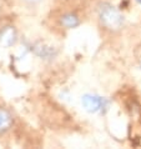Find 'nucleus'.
<instances>
[{"mask_svg": "<svg viewBox=\"0 0 141 149\" xmlns=\"http://www.w3.org/2000/svg\"><path fill=\"white\" fill-rule=\"evenodd\" d=\"M61 24H63V26L68 29H73L80 24V20H79V18L75 14H65L61 18Z\"/></svg>", "mask_w": 141, "mask_h": 149, "instance_id": "obj_5", "label": "nucleus"}, {"mask_svg": "<svg viewBox=\"0 0 141 149\" xmlns=\"http://www.w3.org/2000/svg\"><path fill=\"white\" fill-rule=\"evenodd\" d=\"M81 104L84 107L85 110H88L89 113H97L102 108H105L106 102L105 99L99 97L95 94H85L81 98Z\"/></svg>", "mask_w": 141, "mask_h": 149, "instance_id": "obj_2", "label": "nucleus"}, {"mask_svg": "<svg viewBox=\"0 0 141 149\" xmlns=\"http://www.w3.org/2000/svg\"><path fill=\"white\" fill-rule=\"evenodd\" d=\"M13 118L10 113L5 109L0 108V133H5V132L11 127Z\"/></svg>", "mask_w": 141, "mask_h": 149, "instance_id": "obj_4", "label": "nucleus"}, {"mask_svg": "<svg viewBox=\"0 0 141 149\" xmlns=\"http://www.w3.org/2000/svg\"><path fill=\"white\" fill-rule=\"evenodd\" d=\"M25 1L29 3V4H38L40 1H43V0H25Z\"/></svg>", "mask_w": 141, "mask_h": 149, "instance_id": "obj_7", "label": "nucleus"}, {"mask_svg": "<svg viewBox=\"0 0 141 149\" xmlns=\"http://www.w3.org/2000/svg\"><path fill=\"white\" fill-rule=\"evenodd\" d=\"M36 54L41 58H51L54 56L53 54V49L51 48H46V47H41L36 49Z\"/></svg>", "mask_w": 141, "mask_h": 149, "instance_id": "obj_6", "label": "nucleus"}, {"mask_svg": "<svg viewBox=\"0 0 141 149\" xmlns=\"http://www.w3.org/2000/svg\"><path fill=\"white\" fill-rule=\"evenodd\" d=\"M16 41V31L13 26H5L0 31V44L3 47L9 48Z\"/></svg>", "mask_w": 141, "mask_h": 149, "instance_id": "obj_3", "label": "nucleus"}, {"mask_svg": "<svg viewBox=\"0 0 141 149\" xmlns=\"http://www.w3.org/2000/svg\"><path fill=\"white\" fill-rule=\"evenodd\" d=\"M136 1H138L139 4H141V0H136Z\"/></svg>", "mask_w": 141, "mask_h": 149, "instance_id": "obj_8", "label": "nucleus"}, {"mask_svg": "<svg viewBox=\"0 0 141 149\" xmlns=\"http://www.w3.org/2000/svg\"><path fill=\"white\" fill-rule=\"evenodd\" d=\"M99 20L101 25L111 31H118L124 26V16L111 4L104 3L99 8Z\"/></svg>", "mask_w": 141, "mask_h": 149, "instance_id": "obj_1", "label": "nucleus"}]
</instances>
